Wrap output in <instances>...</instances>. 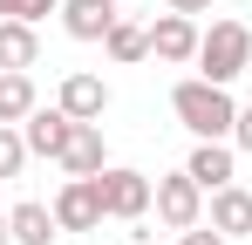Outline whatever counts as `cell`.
Here are the masks:
<instances>
[{
  "label": "cell",
  "instance_id": "obj_20",
  "mask_svg": "<svg viewBox=\"0 0 252 245\" xmlns=\"http://www.w3.org/2000/svg\"><path fill=\"white\" fill-rule=\"evenodd\" d=\"M177 245H232V239H225V232H211V225H191Z\"/></svg>",
  "mask_w": 252,
  "mask_h": 245
},
{
  "label": "cell",
  "instance_id": "obj_8",
  "mask_svg": "<svg viewBox=\"0 0 252 245\" xmlns=\"http://www.w3.org/2000/svg\"><path fill=\"white\" fill-rule=\"evenodd\" d=\"M116 21H123V0H62V28H68V41H109Z\"/></svg>",
  "mask_w": 252,
  "mask_h": 245
},
{
  "label": "cell",
  "instance_id": "obj_12",
  "mask_svg": "<svg viewBox=\"0 0 252 245\" xmlns=\"http://www.w3.org/2000/svg\"><path fill=\"white\" fill-rule=\"evenodd\" d=\"M7 232H14V245H55V239H62V225H55V204L21 198L14 211H7Z\"/></svg>",
  "mask_w": 252,
  "mask_h": 245
},
{
  "label": "cell",
  "instance_id": "obj_16",
  "mask_svg": "<svg viewBox=\"0 0 252 245\" xmlns=\"http://www.w3.org/2000/svg\"><path fill=\"white\" fill-rule=\"evenodd\" d=\"M41 109V95H34V75H14V68H0V122H28Z\"/></svg>",
  "mask_w": 252,
  "mask_h": 245
},
{
  "label": "cell",
  "instance_id": "obj_19",
  "mask_svg": "<svg viewBox=\"0 0 252 245\" xmlns=\"http://www.w3.org/2000/svg\"><path fill=\"white\" fill-rule=\"evenodd\" d=\"M232 150H246V157H252V102L239 109V122H232Z\"/></svg>",
  "mask_w": 252,
  "mask_h": 245
},
{
  "label": "cell",
  "instance_id": "obj_14",
  "mask_svg": "<svg viewBox=\"0 0 252 245\" xmlns=\"http://www.w3.org/2000/svg\"><path fill=\"white\" fill-rule=\"evenodd\" d=\"M0 68H14V75L41 68V34L28 21H0Z\"/></svg>",
  "mask_w": 252,
  "mask_h": 245
},
{
  "label": "cell",
  "instance_id": "obj_3",
  "mask_svg": "<svg viewBox=\"0 0 252 245\" xmlns=\"http://www.w3.org/2000/svg\"><path fill=\"white\" fill-rule=\"evenodd\" d=\"M95 191H102V211H109L116 225H143L150 204H157V184H150L143 170H129V163H109V170L95 177Z\"/></svg>",
  "mask_w": 252,
  "mask_h": 245
},
{
  "label": "cell",
  "instance_id": "obj_15",
  "mask_svg": "<svg viewBox=\"0 0 252 245\" xmlns=\"http://www.w3.org/2000/svg\"><path fill=\"white\" fill-rule=\"evenodd\" d=\"M102 55H109V61H116V68H136V61H143V55H150V28H143V21H116V28H109V41H102Z\"/></svg>",
  "mask_w": 252,
  "mask_h": 245
},
{
  "label": "cell",
  "instance_id": "obj_1",
  "mask_svg": "<svg viewBox=\"0 0 252 245\" xmlns=\"http://www.w3.org/2000/svg\"><path fill=\"white\" fill-rule=\"evenodd\" d=\"M170 116L184 122L198 143H232V122H239V102H232V89H218L205 75H184L170 89Z\"/></svg>",
  "mask_w": 252,
  "mask_h": 245
},
{
  "label": "cell",
  "instance_id": "obj_4",
  "mask_svg": "<svg viewBox=\"0 0 252 245\" xmlns=\"http://www.w3.org/2000/svg\"><path fill=\"white\" fill-rule=\"evenodd\" d=\"M150 211L164 218L170 232H191V225H205V184L191 170H170V177H157V204Z\"/></svg>",
  "mask_w": 252,
  "mask_h": 245
},
{
  "label": "cell",
  "instance_id": "obj_10",
  "mask_svg": "<svg viewBox=\"0 0 252 245\" xmlns=\"http://www.w3.org/2000/svg\"><path fill=\"white\" fill-rule=\"evenodd\" d=\"M205 225L225 232V239H252V191H239V184L211 191V198H205Z\"/></svg>",
  "mask_w": 252,
  "mask_h": 245
},
{
  "label": "cell",
  "instance_id": "obj_2",
  "mask_svg": "<svg viewBox=\"0 0 252 245\" xmlns=\"http://www.w3.org/2000/svg\"><path fill=\"white\" fill-rule=\"evenodd\" d=\"M246 68H252V28L246 21H211L205 41H198V75L218 82V89H232Z\"/></svg>",
  "mask_w": 252,
  "mask_h": 245
},
{
  "label": "cell",
  "instance_id": "obj_21",
  "mask_svg": "<svg viewBox=\"0 0 252 245\" xmlns=\"http://www.w3.org/2000/svg\"><path fill=\"white\" fill-rule=\"evenodd\" d=\"M164 14H191L198 21V14H211V0H164Z\"/></svg>",
  "mask_w": 252,
  "mask_h": 245
},
{
  "label": "cell",
  "instance_id": "obj_22",
  "mask_svg": "<svg viewBox=\"0 0 252 245\" xmlns=\"http://www.w3.org/2000/svg\"><path fill=\"white\" fill-rule=\"evenodd\" d=\"M0 245H14V232H7V211H0Z\"/></svg>",
  "mask_w": 252,
  "mask_h": 245
},
{
  "label": "cell",
  "instance_id": "obj_17",
  "mask_svg": "<svg viewBox=\"0 0 252 245\" xmlns=\"http://www.w3.org/2000/svg\"><path fill=\"white\" fill-rule=\"evenodd\" d=\"M21 170H28V136H21V122H0V184Z\"/></svg>",
  "mask_w": 252,
  "mask_h": 245
},
{
  "label": "cell",
  "instance_id": "obj_11",
  "mask_svg": "<svg viewBox=\"0 0 252 245\" xmlns=\"http://www.w3.org/2000/svg\"><path fill=\"white\" fill-rule=\"evenodd\" d=\"M62 170H68V177H102V170H109V143H102V122H75L68 150H62Z\"/></svg>",
  "mask_w": 252,
  "mask_h": 245
},
{
  "label": "cell",
  "instance_id": "obj_18",
  "mask_svg": "<svg viewBox=\"0 0 252 245\" xmlns=\"http://www.w3.org/2000/svg\"><path fill=\"white\" fill-rule=\"evenodd\" d=\"M48 14H62V0H0V21H28V28H41Z\"/></svg>",
  "mask_w": 252,
  "mask_h": 245
},
{
  "label": "cell",
  "instance_id": "obj_6",
  "mask_svg": "<svg viewBox=\"0 0 252 245\" xmlns=\"http://www.w3.org/2000/svg\"><path fill=\"white\" fill-rule=\"evenodd\" d=\"M109 211H102V191H95V177H68L62 191H55V225L62 232H95Z\"/></svg>",
  "mask_w": 252,
  "mask_h": 245
},
{
  "label": "cell",
  "instance_id": "obj_9",
  "mask_svg": "<svg viewBox=\"0 0 252 245\" xmlns=\"http://www.w3.org/2000/svg\"><path fill=\"white\" fill-rule=\"evenodd\" d=\"M21 136H28V157H48V163H62L68 136H75V116H68V109H34V116L21 122Z\"/></svg>",
  "mask_w": 252,
  "mask_h": 245
},
{
  "label": "cell",
  "instance_id": "obj_5",
  "mask_svg": "<svg viewBox=\"0 0 252 245\" xmlns=\"http://www.w3.org/2000/svg\"><path fill=\"white\" fill-rule=\"evenodd\" d=\"M198 41H205V28H198L191 14H157V21H150V55H157L164 68H191V61H198Z\"/></svg>",
  "mask_w": 252,
  "mask_h": 245
},
{
  "label": "cell",
  "instance_id": "obj_13",
  "mask_svg": "<svg viewBox=\"0 0 252 245\" xmlns=\"http://www.w3.org/2000/svg\"><path fill=\"white\" fill-rule=\"evenodd\" d=\"M184 170L205 184V198H211V191H225V184H232V170H239V150H232V143H191Z\"/></svg>",
  "mask_w": 252,
  "mask_h": 245
},
{
  "label": "cell",
  "instance_id": "obj_7",
  "mask_svg": "<svg viewBox=\"0 0 252 245\" xmlns=\"http://www.w3.org/2000/svg\"><path fill=\"white\" fill-rule=\"evenodd\" d=\"M55 109H68L75 122H102V109H109V82H102V75H89V68L62 75V89H55Z\"/></svg>",
  "mask_w": 252,
  "mask_h": 245
}]
</instances>
